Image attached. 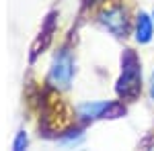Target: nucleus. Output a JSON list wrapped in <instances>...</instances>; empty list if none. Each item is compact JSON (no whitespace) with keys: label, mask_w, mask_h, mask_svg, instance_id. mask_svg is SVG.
<instances>
[{"label":"nucleus","mask_w":154,"mask_h":151,"mask_svg":"<svg viewBox=\"0 0 154 151\" xmlns=\"http://www.w3.org/2000/svg\"><path fill=\"white\" fill-rule=\"evenodd\" d=\"M82 131H68V135H66V137H62V143H68V145H72V143H74V145H76V143H80V141H82Z\"/></svg>","instance_id":"6e6552de"},{"label":"nucleus","mask_w":154,"mask_h":151,"mask_svg":"<svg viewBox=\"0 0 154 151\" xmlns=\"http://www.w3.org/2000/svg\"><path fill=\"white\" fill-rule=\"evenodd\" d=\"M150 98L154 100V71H152V76H150Z\"/></svg>","instance_id":"1a4fd4ad"},{"label":"nucleus","mask_w":154,"mask_h":151,"mask_svg":"<svg viewBox=\"0 0 154 151\" xmlns=\"http://www.w3.org/2000/svg\"><path fill=\"white\" fill-rule=\"evenodd\" d=\"M27 145H29V137H27V133H25V131H19L17 137H14V143H12V149H14V151H23Z\"/></svg>","instance_id":"0eeeda50"},{"label":"nucleus","mask_w":154,"mask_h":151,"mask_svg":"<svg viewBox=\"0 0 154 151\" xmlns=\"http://www.w3.org/2000/svg\"><path fill=\"white\" fill-rule=\"evenodd\" d=\"M125 115V106L119 102L109 100H91L78 106V116L84 121H97V118H119Z\"/></svg>","instance_id":"7ed1b4c3"},{"label":"nucleus","mask_w":154,"mask_h":151,"mask_svg":"<svg viewBox=\"0 0 154 151\" xmlns=\"http://www.w3.org/2000/svg\"><path fill=\"white\" fill-rule=\"evenodd\" d=\"M99 23L105 27L109 33H113L115 37H128L130 31V19H128V10L123 6H111L99 14Z\"/></svg>","instance_id":"20e7f679"},{"label":"nucleus","mask_w":154,"mask_h":151,"mask_svg":"<svg viewBox=\"0 0 154 151\" xmlns=\"http://www.w3.org/2000/svg\"><path fill=\"white\" fill-rule=\"evenodd\" d=\"M152 19H154V12H152Z\"/></svg>","instance_id":"9d476101"},{"label":"nucleus","mask_w":154,"mask_h":151,"mask_svg":"<svg viewBox=\"0 0 154 151\" xmlns=\"http://www.w3.org/2000/svg\"><path fill=\"white\" fill-rule=\"evenodd\" d=\"M154 19L148 14V12H138L136 16V27H134V37L140 45H146L150 43L154 37Z\"/></svg>","instance_id":"39448f33"},{"label":"nucleus","mask_w":154,"mask_h":151,"mask_svg":"<svg viewBox=\"0 0 154 151\" xmlns=\"http://www.w3.org/2000/svg\"><path fill=\"white\" fill-rule=\"evenodd\" d=\"M54 31H56V12H49L48 19H45V23L41 27V33L37 37L35 45H33V53H31V61L49 45V41H51V37H54Z\"/></svg>","instance_id":"423d86ee"},{"label":"nucleus","mask_w":154,"mask_h":151,"mask_svg":"<svg viewBox=\"0 0 154 151\" xmlns=\"http://www.w3.org/2000/svg\"><path fill=\"white\" fill-rule=\"evenodd\" d=\"M115 92L123 100H136L142 92V63L134 49H125L121 55V74L115 84Z\"/></svg>","instance_id":"f257e3e1"},{"label":"nucleus","mask_w":154,"mask_h":151,"mask_svg":"<svg viewBox=\"0 0 154 151\" xmlns=\"http://www.w3.org/2000/svg\"><path fill=\"white\" fill-rule=\"evenodd\" d=\"M72 78H74V57L68 49H60L54 55L49 68V84L64 90L72 84Z\"/></svg>","instance_id":"f03ea898"}]
</instances>
